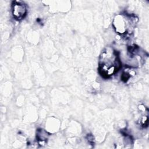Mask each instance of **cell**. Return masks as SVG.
Returning a JSON list of instances; mask_svg holds the SVG:
<instances>
[{"instance_id": "obj_1", "label": "cell", "mask_w": 149, "mask_h": 149, "mask_svg": "<svg viewBox=\"0 0 149 149\" xmlns=\"http://www.w3.org/2000/svg\"><path fill=\"white\" fill-rule=\"evenodd\" d=\"M121 68L118 52L111 47L106 48L101 53L99 59L98 71L104 78H108L117 73Z\"/></svg>"}, {"instance_id": "obj_2", "label": "cell", "mask_w": 149, "mask_h": 149, "mask_svg": "<svg viewBox=\"0 0 149 149\" xmlns=\"http://www.w3.org/2000/svg\"><path fill=\"white\" fill-rule=\"evenodd\" d=\"M135 16L128 14L117 15L113 20V27L115 31L120 34H130L133 31L136 23Z\"/></svg>"}, {"instance_id": "obj_3", "label": "cell", "mask_w": 149, "mask_h": 149, "mask_svg": "<svg viewBox=\"0 0 149 149\" xmlns=\"http://www.w3.org/2000/svg\"><path fill=\"white\" fill-rule=\"evenodd\" d=\"M12 12L15 19L22 20L26 15L27 6L23 2L14 1L12 5Z\"/></svg>"}]
</instances>
